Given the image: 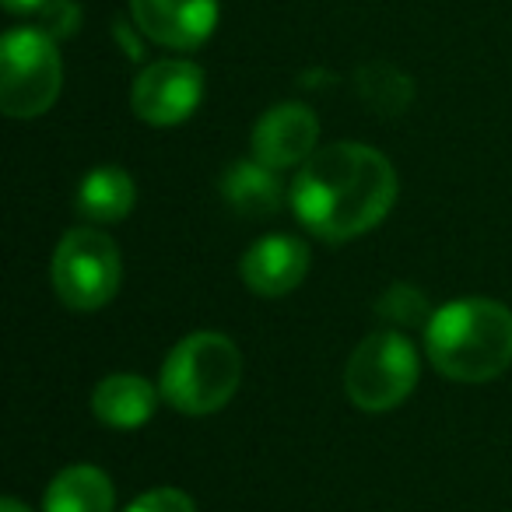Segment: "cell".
Wrapping results in <instances>:
<instances>
[{
  "instance_id": "9a60e30c",
  "label": "cell",
  "mask_w": 512,
  "mask_h": 512,
  "mask_svg": "<svg viewBox=\"0 0 512 512\" xmlns=\"http://www.w3.org/2000/svg\"><path fill=\"white\" fill-rule=\"evenodd\" d=\"M355 85H358V95L383 116L404 113V109L411 106V95H414L411 78H407L404 71H397L393 64H383V60L365 64L362 71H358Z\"/></svg>"
},
{
  "instance_id": "9c48e42d",
  "label": "cell",
  "mask_w": 512,
  "mask_h": 512,
  "mask_svg": "<svg viewBox=\"0 0 512 512\" xmlns=\"http://www.w3.org/2000/svg\"><path fill=\"white\" fill-rule=\"evenodd\" d=\"M130 15L151 43L197 50L218 25V0H130Z\"/></svg>"
},
{
  "instance_id": "277c9868",
  "label": "cell",
  "mask_w": 512,
  "mask_h": 512,
  "mask_svg": "<svg viewBox=\"0 0 512 512\" xmlns=\"http://www.w3.org/2000/svg\"><path fill=\"white\" fill-rule=\"evenodd\" d=\"M64 67L50 32L15 29L0 43V109L11 120L43 116L57 102Z\"/></svg>"
},
{
  "instance_id": "5b68a950",
  "label": "cell",
  "mask_w": 512,
  "mask_h": 512,
  "mask_svg": "<svg viewBox=\"0 0 512 512\" xmlns=\"http://www.w3.org/2000/svg\"><path fill=\"white\" fill-rule=\"evenodd\" d=\"M418 383V351L397 330L369 334L348 358L344 390L358 411H393Z\"/></svg>"
},
{
  "instance_id": "7c38bea8",
  "label": "cell",
  "mask_w": 512,
  "mask_h": 512,
  "mask_svg": "<svg viewBox=\"0 0 512 512\" xmlns=\"http://www.w3.org/2000/svg\"><path fill=\"white\" fill-rule=\"evenodd\" d=\"M78 214L95 225H113L123 221L137 204V186L130 179V172H123L120 165H99L92 169L78 186Z\"/></svg>"
},
{
  "instance_id": "2e32d148",
  "label": "cell",
  "mask_w": 512,
  "mask_h": 512,
  "mask_svg": "<svg viewBox=\"0 0 512 512\" xmlns=\"http://www.w3.org/2000/svg\"><path fill=\"white\" fill-rule=\"evenodd\" d=\"M376 313L383 316V320H390V323H400V327H421V323L432 320L425 295H421L418 288H411V285L386 288V292L379 295V302H376Z\"/></svg>"
},
{
  "instance_id": "ba28073f",
  "label": "cell",
  "mask_w": 512,
  "mask_h": 512,
  "mask_svg": "<svg viewBox=\"0 0 512 512\" xmlns=\"http://www.w3.org/2000/svg\"><path fill=\"white\" fill-rule=\"evenodd\" d=\"M316 141H320V120L302 102H281V106L267 109L249 137L253 158L274 172L306 165L316 155Z\"/></svg>"
},
{
  "instance_id": "52a82bcc",
  "label": "cell",
  "mask_w": 512,
  "mask_h": 512,
  "mask_svg": "<svg viewBox=\"0 0 512 512\" xmlns=\"http://www.w3.org/2000/svg\"><path fill=\"white\" fill-rule=\"evenodd\" d=\"M204 99V71L190 60H158L137 74L130 109L151 127H176L190 120Z\"/></svg>"
},
{
  "instance_id": "4fadbf2b",
  "label": "cell",
  "mask_w": 512,
  "mask_h": 512,
  "mask_svg": "<svg viewBox=\"0 0 512 512\" xmlns=\"http://www.w3.org/2000/svg\"><path fill=\"white\" fill-rule=\"evenodd\" d=\"M221 197L242 218H271V214H278L285 190H281V179L274 176V169L253 158V162L228 165V172L221 176Z\"/></svg>"
},
{
  "instance_id": "8992f818",
  "label": "cell",
  "mask_w": 512,
  "mask_h": 512,
  "mask_svg": "<svg viewBox=\"0 0 512 512\" xmlns=\"http://www.w3.org/2000/svg\"><path fill=\"white\" fill-rule=\"evenodd\" d=\"M50 281L67 309H102L120 288V246L99 228H71L53 253Z\"/></svg>"
},
{
  "instance_id": "6da1fadb",
  "label": "cell",
  "mask_w": 512,
  "mask_h": 512,
  "mask_svg": "<svg viewBox=\"0 0 512 512\" xmlns=\"http://www.w3.org/2000/svg\"><path fill=\"white\" fill-rule=\"evenodd\" d=\"M397 172L383 151L341 141L320 148L292 183V211L313 235L348 242L390 214Z\"/></svg>"
},
{
  "instance_id": "30bf717a",
  "label": "cell",
  "mask_w": 512,
  "mask_h": 512,
  "mask_svg": "<svg viewBox=\"0 0 512 512\" xmlns=\"http://www.w3.org/2000/svg\"><path fill=\"white\" fill-rule=\"evenodd\" d=\"M239 271L249 292L278 299V295L295 292L309 274V246L299 235H264L242 253Z\"/></svg>"
},
{
  "instance_id": "e0dca14e",
  "label": "cell",
  "mask_w": 512,
  "mask_h": 512,
  "mask_svg": "<svg viewBox=\"0 0 512 512\" xmlns=\"http://www.w3.org/2000/svg\"><path fill=\"white\" fill-rule=\"evenodd\" d=\"M127 512H197V505L179 488H155L144 491L141 498H134Z\"/></svg>"
},
{
  "instance_id": "ac0fdd59",
  "label": "cell",
  "mask_w": 512,
  "mask_h": 512,
  "mask_svg": "<svg viewBox=\"0 0 512 512\" xmlns=\"http://www.w3.org/2000/svg\"><path fill=\"white\" fill-rule=\"evenodd\" d=\"M4 8L11 11V15H25V11H36V8H43L46 0H0Z\"/></svg>"
},
{
  "instance_id": "d6986e66",
  "label": "cell",
  "mask_w": 512,
  "mask_h": 512,
  "mask_svg": "<svg viewBox=\"0 0 512 512\" xmlns=\"http://www.w3.org/2000/svg\"><path fill=\"white\" fill-rule=\"evenodd\" d=\"M0 512H29V505H22L18 498H4V502H0Z\"/></svg>"
},
{
  "instance_id": "7a4b0ae2",
  "label": "cell",
  "mask_w": 512,
  "mask_h": 512,
  "mask_svg": "<svg viewBox=\"0 0 512 512\" xmlns=\"http://www.w3.org/2000/svg\"><path fill=\"white\" fill-rule=\"evenodd\" d=\"M428 362L453 383H491L512 365V309L495 299H460L425 323Z\"/></svg>"
},
{
  "instance_id": "8fae6325",
  "label": "cell",
  "mask_w": 512,
  "mask_h": 512,
  "mask_svg": "<svg viewBox=\"0 0 512 512\" xmlns=\"http://www.w3.org/2000/svg\"><path fill=\"white\" fill-rule=\"evenodd\" d=\"M158 397H162V390H155L148 379L134 376V372H116L95 386L92 411L102 425L130 432V428H141L144 421H151Z\"/></svg>"
},
{
  "instance_id": "3957f363",
  "label": "cell",
  "mask_w": 512,
  "mask_h": 512,
  "mask_svg": "<svg viewBox=\"0 0 512 512\" xmlns=\"http://www.w3.org/2000/svg\"><path fill=\"white\" fill-rule=\"evenodd\" d=\"M242 379V355L225 334L200 330L169 351L158 390L183 414H214L235 397Z\"/></svg>"
},
{
  "instance_id": "5bb4252c",
  "label": "cell",
  "mask_w": 512,
  "mask_h": 512,
  "mask_svg": "<svg viewBox=\"0 0 512 512\" xmlns=\"http://www.w3.org/2000/svg\"><path fill=\"white\" fill-rule=\"evenodd\" d=\"M113 505V481L92 463L60 470L46 488V512H113Z\"/></svg>"
}]
</instances>
